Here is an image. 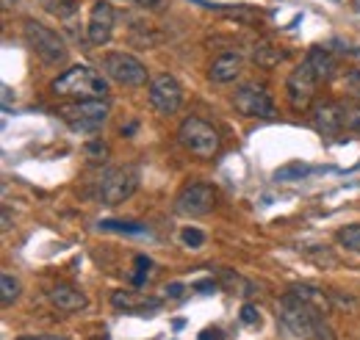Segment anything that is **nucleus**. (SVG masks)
I'll use <instances>...</instances> for the list:
<instances>
[{
  "instance_id": "f257e3e1",
  "label": "nucleus",
  "mask_w": 360,
  "mask_h": 340,
  "mask_svg": "<svg viewBox=\"0 0 360 340\" xmlns=\"http://www.w3.org/2000/svg\"><path fill=\"white\" fill-rule=\"evenodd\" d=\"M277 318L280 324L300 340H335L330 324L324 321V313H319L308 301L297 296V294H285L277 304Z\"/></svg>"
},
{
  "instance_id": "f03ea898",
  "label": "nucleus",
  "mask_w": 360,
  "mask_h": 340,
  "mask_svg": "<svg viewBox=\"0 0 360 340\" xmlns=\"http://www.w3.org/2000/svg\"><path fill=\"white\" fill-rule=\"evenodd\" d=\"M50 91L56 97H72V100H100L108 94V84L103 78V72L91 70V67H70L67 72H61L53 84Z\"/></svg>"
},
{
  "instance_id": "7ed1b4c3",
  "label": "nucleus",
  "mask_w": 360,
  "mask_h": 340,
  "mask_svg": "<svg viewBox=\"0 0 360 340\" xmlns=\"http://www.w3.org/2000/svg\"><path fill=\"white\" fill-rule=\"evenodd\" d=\"M178 141L183 144V150H188L197 158H214L219 150V133L214 125H208L200 117H188L183 119L178 128Z\"/></svg>"
},
{
  "instance_id": "20e7f679",
  "label": "nucleus",
  "mask_w": 360,
  "mask_h": 340,
  "mask_svg": "<svg viewBox=\"0 0 360 340\" xmlns=\"http://www.w3.org/2000/svg\"><path fill=\"white\" fill-rule=\"evenodd\" d=\"M61 119L70 125L72 130L84 133V130H97L111 114V105L100 97V100H75L70 105H61L58 108Z\"/></svg>"
},
{
  "instance_id": "39448f33",
  "label": "nucleus",
  "mask_w": 360,
  "mask_h": 340,
  "mask_svg": "<svg viewBox=\"0 0 360 340\" xmlns=\"http://www.w3.org/2000/svg\"><path fill=\"white\" fill-rule=\"evenodd\" d=\"M22 34H25V39L31 44V50L45 64H64L67 61V44H64V39L53 28H47V25L37 22V20H25Z\"/></svg>"
},
{
  "instance_id": "423d86ee",
  "label": "nucleus",
  "mask_w": 360,
  "mask_h": 340,
  "mask_svg": "<svg viewBox=\"0 0 360 340\" xmlns=\"http://www.w3.org/2000/svg\"><path fill=\"white\" fill-rule=\"evenodd\" d=\"M139 188V169L136 166H114L100 180V200L105 205H120L134 197Z\"/></svg>"
},
{
  "instance_id": "0eeeda50",
  "label": "nucleus",
  "mask_w": 360,
  "mask_h": 340,
  "mask_svg": "<svg viewBox=\"0 0 360 340\" xmlns=\"http://www.w3.org/2000/svg\"><path fill=\"white\" fill-rule=\"evenodd\" d=\"M103 72L122 86H144L147 70L131 53H105L103 55Z\"/></svg>"
},
{
  "instance_id": "6e6552de",
  "label": "nucleus",
  "mask_w": 360,
  "mask_h": 340,
  "mask_svg": "<svg viewBox=\"0 0 360 340\" xmlns=\"http://www.w3.org/2000/svg\"><path fill=\"white\" fill-rule=\"evenodd\" d=\"M214 205H217V191L208 183H191V185H186L178 194V200H175V211L180 216H188V218H197V216L211 213Z\"/></svg>"
},
{
  "instance_id": "1a4fd4ad",
  "label": "nucleus",
  "mask_w": 360,
  "mask_h": 340,
  "mask_svg": "<svg viewBox=\"0 0 360 340\" xmlns=\"http://www.w3.org/2000/svg\"><path fill=\"white\" fill-rule=\"evenodd\" d=\"M233 105L244 117H258V119H271L274 117V100L264 86L247 84L241 86L233 97Z\"/></svg>"
},
{
  "instance_id": "9d476101",
  "label": "nucleus",
  "mask_w": 360,
  "mask_h": 340,
  "mask_svg": "<svg viewBox=\"0 0 360 340\" xmlns=\"http://www.w3.org/2000/svg\"><path fill=\"white\" fill-rule=\"evenodd\" d=\"M150 105L161 117H172V114L180 111V105H183V89H180V84L172 75H155L150 81Z\"/></svg>"
},
{
  "instance_id": "9b49d317",
  "label": "nucleus",
  "mask_w": 360,
  "mask_h": 340,
  "mask_svg": "<svg viewBox=\"0 0 360 340\" xmlns=\"http://www.w3.org/2000/svg\"><path fill=\"white\" fill-rule=\"evenodd\" d=\"M321 78L316 75V70L311 67V61L305 58L291 75H288V81H285V91H288V100H291V105L297 108V111H305L308 105H311V100H314V91H316V84H319Z\"/></svg>"
},
{
  "instance_id": "f8f14e48",
  "label": "nucleus",
  "mask_w": 360,
  "mask_h": 340,
  "mask_svg": "<svg viewBox=\"0 0 360 340\" xmlns=\"http://www.w3.org/2000/svg\"><path fill=\"white\" fill-rule=\"evenodd\" d=\"M114 8L105 0H97L89 11V22H86V39L89 44H105L114 34Z\"/></svg>"
},
{
  "instance_id": "ddd939ff",
  "label": "nucleus",
  "mask_w": 360,
  "mask_h": 340,
  "mask_svg": "<svg viewBox=\"0 0 360 340\" xmlns=\"http://www.w3.org/2000/svg\"><path fill=\"white\" fill-rule=\"evenodd\" d=\"M314 128L324 136H335L344 130V108L338 103H316L314 105Z\"/></svg>"
},
{
  "instance_id": "4468645a",
  "label": "nucleus",
  "mask_w": 360,
  "mask_h": 340,
  "mask_svg": "<svg viewBox=\"0 0 360 340\" xmlns=\"http://www.w3.org/2000/svg\"><path fill=\"white\" fill-rule=\"evenodd\" d=\"M111 304L122 313H153L161 307V299L141 296L139 291H114L111 294Z\"/></svg>"
},
{
  "instance_id": "2eb2a0df",
  "label": "nucleus",
  "mask_w": 360,
  "mask_h": 340,
  "mask_svg": "<svg viewBox=\"0 0 360 340\" xmlns=\"http://www.w3.org/2000/svg\"><path fill=\"white\" fill-rule=\"evenodd\" d=\"M47 299H50V304H53L56 310H64V313H78V310H84V307L89 304L86 294H81V291L72 288V285H56V288H50V291H47Z\"/></svg>"
},
{
  "instance_id": "dca6fc26",
  "label": "nucleus",
  "mask_w": 360,
  "mask_h": 340,
  "mask_svg": "<svg viewBox=\"0 0 360 340\" xmlns=\"http://www.w3.org/2000/svg\"><path fill=\"white\" fill-rule=\"evenodd\" d=\"M241 67H244V61H241L238 53H222V55L214 58L208 75H211L214 84H230V81H236L241 75Z\"/></svg>"
},
{
  "instance_id": "f3484780",
  "label": "nucleus",
  "mask_w": 360,
  "mask_h": 340,
  "mask_svg": "<svg viewBox=\"0 0 360 340\" xmlns=\"http://www.w3.org/2000/svg\"><path fill=\"white\" fill-rule=\"evenodd\" d=\"M291 294H297L302 301H308L311 307H316V310H319V313H324V315L333 310V301H330V296H327L321 288H314V285H294V288H291Z\"/></svg>"
},
{
  "instance_id": "a211bd4d",
  "label": "nucleus",
  "mask_w": 360,
  "mask_h": 340,
  "mask_svg": "<svg viewBox=\"0 0 360 340\" xmlns=\"http://www.w3.org/2000/svg\"><path fill=\"white\" fill-rule=\"evenodd\" d=\"M308 61H311V67L316 70V75H319V78L333 75V67H335V64H333V58H330L321 47H314V50L308 53Z\"/></svg>"
},
{
  "instance_id": "6ab92c4d",
  "label": "nucleus",
  "mask_w": 360,
  "mask_h": 340,
  "mask_svg": "<svg viewBox=\"0 0 360 340\" xmlns=\"http://www.w3.org/2000/svg\"><path fill=\"white\" fill-rule=\"evenodd\" d=\"M219 277H222V282L227 285V291H238L241 296H252L255 294V285L252 282H247V280H241L238 274H233V271H219Z\"/></svg>"
},
{
  "instance_id": "aec40b11",
  "label": "nucleus",
  "mask_w": 360,
  "mask_h": 340,
  "mask_svg": "<svg viewBox=\"0 0 360 340\" xmlns=\"http://www.w3.org/2000/svg\"><path fill=\"white\" fill-rule=\"evenodd\" d=\"M20 296V280L17 277H11V274H3L0 277V301L8 307V304H14Z\"/></svg>"
},
{
  "instance_id": "412c9836",
  "label": "nucleus",
  "mask_w": 360,
  "mask_h": 340,
  "mask_svg": "<svg viewBox=\"0 0 360 340\" xmlns=\"http://www.w3.org/2000/svg\"><path fill=\"white\" fill-rule=\"evenodd\" d=\"M308 174H311V166L294 161V164H285V166H280V169L274 171V180H302Z\"/></svg>"
},
{
  "instance_id": "4be33fe9",
  "label": "nucleus",
  "mask_w": 360,
  "mask_h": 340,
  "mask_svg": "<svg viewBox=\"0 0 360 340\" xmlns=\"http://www.w3.org/2000/svg\"><path fill=\"white\" fill-rule=\"evenodd\" d=\"M338 241H341V247H347L349 252H358L360 255V224H349V227L338 230Z\"/></svg>"
},
{
  "instance_id": "5701e85b",
  "label": "nucleus",
  "mask_w": 360,
  "mask_h": 340,
  "mask_svg": "<svg viewBox=\"0 0 360 340\" xmlns=\"http://www.w3.org/2000/svg\"><path fill=\"white\" fill-rule=\"evenodd\" d=\"M100 230H114V233H134V235H150V230L144 224H134V221H103Z\"/></svg>"
},
{
  "instance_id": "b1692460",
  "label": "nucleus",
  "mask_w": 360,
  "mask_h": 340,
  "mask_svg": "<svg viewBox=\"0 0 360 340\" xmlns=\"http://www.w3.org/2000/svg\"><path fill=\"white\" fill-rule=\"evenodd\" d=\"M180 241H183L188 249H200V247L205 244V233L197 230V227H183V230H180Z\"/></svg>"
},
{
  "instance_id": "393cba45",
  "label": "nucleus",
  "mask_w": 360,
  "mask_h": 340,
  "mask_svg": "<svg viewBox=\"0 0 360 340\" xmlns=\"http://www.w3.org/2000/svg\"><path fill=\"white\" fill-rule=\"evenodd\" d=\"M283 58H285V53H283V50H274V47H264V50L255 53V61H258L261 67H274V64L283 61Z\"/></svg>"
},
{
  "instance_id": "a878e982",
  "label": "nucleus",
  "mask_w": 360,
  "mask_h": 340,
  "mask_svg": "<svg viewBox=\"0 0 360 340\" xmlns=\"http://www.w3.org/2000/svg\"><path fill=\"white\" fill-rule=\"evenodd\" d=\"M84 152H86L89 164H103V161L108 158V144H103V141H89Z\"/></svg>"
},
{
  "instance_id": "bb28decb",
  "label": "nucleus",
  "mask_w": 360,
  "mask_h": 340,
  "mask_svg": "<svg viewBox=\"0 0 360 340\" xmlns=\"http://www.w3.org/2000/svg\"><path fill=\"white\" fill-rule=\"evenodd\" d=\"M150 268H153V260L144 255L136 257V277H134V285L139 288V285H144V277L150 274Z\"/></svg>"
},
{
  "instance_id": "cd10ccee",
  "label": "nucleus",
  "mask_w": 360,
  "mask_h": 340,
  "mask_svg": "<svg viewBox=\"0 0 360 340\" xmlns=\"http://www.w3.org/2000/svg\"><path fill=\"white\" fill-rule=\"evenodd\" d=\"M344 130L360 133V105H355V108H344Z\"/></svg>"
},
{
  "instance_id": "c85d7f7f",
  "label": "nucleus",
  "mask_w": 360,
  "mask_h": 340,
  "mask_svg": "<svg viewBox=\"0 0 360 340\" xmlns=\"http://www.w3.org/2000/svg\"><path fill=\"white\" fill-rule=\"evenodd\" d=\"M241 321L244 324H261V315H258V310L252 304H244L241 307Z\"/></svg>"
},
{
  "instance_id": "c756f323",
  "label": "nucleus",
  "mask_w": 360,
  "mask_h": 340,
  "mask_svg": "<svg viewBox=\"0 0 360 340\" xmlns=\"http://www.w3.org/2000/svg\"><path fill=\"white\" fill-rule=\"evenodd\" d=\"M347 86H349V94H352L355 100H360V72H352L349 81H347Z\"/></svg>"
},
{
  "instance_id": "7c9ffc66",
  "label": "nucleus",
  "mask_w": 360,
  "mask_h": 340,
  "mask_svg": "<svg viewBox=\"0 0 360 340\" xmlns=\"http://www.w3.org/2000/svg\"><path fill=\"white\" fill-rule=\"evenodd\" d=\"M139 6H144V8H164V3L167 0H134Z\"/></svg>"
},
{
  "instance_id": "2f4dec72",
  "label": "nucleus",
  "mask_w": 360,
  "mask_h": 340,
  "mask_svg": "<svg viewBox=\"0 0 360 340\" xmlns=\"http://www.w3.org/2000/svg\"><path fill=\"white\" fill-rule=\"evenodd\" d=\"M167 296H172V299L183 296V285H180V282H172V285H167Z\"/></svg>"
},
{
  "instance_id": "473e14b6",
  "label": "nucleus",
  "mask_w": 360,
  "mask_h": 340,
  "mask_svg": "<svg viewBox=\"0 0 360 340\" xmlns=\"http://www.w3.org/2000/svg\"><path fill=\"white\" fill-rule=\"evenodd\" d=\"M11 227V213H8V208H3V233Z\"/></svg>"
},
{
  "instance_id": "72a5a7b5",
  "label": "nucleus",
  "mask_w": 360,
  "mask_h": 340,
  "mask_svg": "<svg viewBox=\"0 0 360 340\" xmlns=\"http://www.w3.org/2000/svg\"><path fill=\"white\" fill-rule=\"evenodd\" d=\"M219 329H208V332H202V340H219Z\"/></svg>"
},
{
  "instance_id": "f704fd0d",
  "label": "nucleus",
  "mask_w": 360,
  "mask_h": 340,
  "mask_svg": "<svg viewBox=\"0 0 360 340\" xmlns=\"http://www.w3.org/2000/svg\"><path fill=\"white\" fill-rule=\"evenodd\" d=\"M17 340H64V338H56V335H39V338H17Z\"/></svg>"
},
{
  "instance_id": "c9c22d12",
  "label": "nucleus",
  "mask_w": 360,
  "mask_h": 340,
  "mask_svg": "<svg viewBox=\"0 0 360 340\" xmlns=\"http://www.w3.org/2000/svg\"><path fill=\"white\" fill-rule=\"evenodd\" d=\"M14 3H17V0H3V8H11Z\"/></svg>"
}]
</instances>
